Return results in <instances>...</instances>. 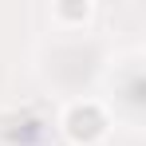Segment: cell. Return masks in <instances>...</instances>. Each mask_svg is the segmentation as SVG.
Instances as JSON below:
<instances>
[{"label": "cell", "mask_w": 146, "mask_h": 146, "mask_svg": "<svg viewBox=\"0 0 146 146\" xmlns=\"http://www.w3.org/2000/svg\"><path fill=\"white\" fill-rule=\"evenodd\" d=\"M67 130H71V138L79 142H91L103 134V115H99L95 107H75L71 115H67Z\"/></svg>", "instance_id": "obj_1"}]
</instances>
